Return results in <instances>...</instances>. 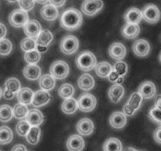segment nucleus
<instances>
[{
  "instance_id": "f257e3e1",
  "label": "nucleus",
  "mask_w": 161,
  "mask_h": 151,
  "mask_svg": "<svg viewBox=\"0 0 161 151\" xmlns=\"http://www.w3.org/2000/svg\"><path fill=\"white\" fill-rule=\"evenodd\" d=\"M83 23V16L80 10L75 8L66 9L60 17V25L67 31H74L81 27Z\"/></svg>"
},
{
  "instance_id": "f03ea898",
  "label": "nucleus",
  "mask_w": 161,
  "mask_h": 151,
  "mask_svg": "<svg viewBox=\"0 0 161 151\" xmlns=\"http://www.w3.org/2000/svg\"><path fill=\"white\" fill-rule=\"evenodd\" d=\"M75 64L81 70L90 71L94 69L97 64V58L92 52L86 50L77 56Z\"/></svg>"
},
{
  "instance_id": "7ed1b4c3",
  "label": "nucleus",
  "mask_w": 161,
  "mask_h": 151,
  "mask_svg": "<svg viewBox=\"0 0 161 151\" xmlns=\"http://www.w3.org/2000/svg\"><path fill=\"white\" fill-rule=\"evenodd\" d=\"M50 75L54 79L64 80L69 73V65L65 61L58 60L52 63L50 68Z\"/></svg>"
},
{
  "instance_id": "20e7f679",
  "label": "nucleus",
  "mask_w": 161,
  "mask_h": 151,
  "mask_svg": "<svg viewBox=\"0 0 161 151\" xmlns=\"http://www.w3.org/2000/svg\"><path fill=\"white\" fill-rule=\"evenodd\" d=\"M80 42L75 36L69 35L62 38L60 43V48L64 54L70 55L75 53L79 48Z\"/></svg>"
},
{
  "instance_id": "39448f33",
  "label": "nucleus",
  "mask_w": 161,
  "mask_h": 151,
  "mask_svg": "<svg viewBox=\"0 0 161 151\" xmlns=\"http://www.w3.org/2000/svg\"><path fill=\"white\" fill-rule=\"evenodd\" d=\"M77 105H78V109L82 112L84 113H88L91 112L95 108L97 105V99L95 96L90 93L83 94L80 96L77 100Z\"/></svg>"
},
{
  "instance_id": "423d86ee",
  "label": "nucleus",
  "mask_w": 161,
  "mask_h": 151,
  "mask_svg": "<svg viewBox=\"0 0 161 151\" xmlns=\"http://www.w3.org/2000/svg\"><path fill=\"white\" fill-rule=\"evenodd\" d=\"M29 20L28 14L20 9H14L9 16V22L12 26L15 28L24 27L25 24Z\"/></svg>"
},
{
  "instance_id": "0eeeda50",
  "label": "nucleus",
  "mask_w": 161,
  "mask_h": 151,
  "mask_svg": "<svg viewBox=\"0 0 161 151\" xmlns=\"http://www.w3.org/2000/svg\"><path fill=\"white\" fill-rule=\"evenodd\" d=\"M142 13V19H144L147 23L155 24L159 21L160 18V9L158 6L154 4H148L145 6Z\"/></svg>"
},
{
  "instance_id": "6e6552de",
  "label": "nucleus",
  "mask_w": 161,
  "mask_h": 151,
  "mask_svg": "<svg viewBox=\"0 0 161 151\" xmlns=\"http://www.w3.org/2000/svg\"><path fill=\"white\" fill-rule=\"evenodd\" d=\"M104 3L102 1L97 0H86L82 3L81 9L82 12L86 16H94L97 14L99 11L102 9Z\"/></svg>"
},
{
  "instance_id": "1a4fd4ad",
  "label": "nucleus",
  "mask_w": 161,
  "mask_h": 151,
  "mask_svg": "<svg viewBox=\"0 0 161 151\" xmlns=\"http://www.w3.org/2000/svg\"><path fill=\"white\" fill-rule=\"evenodd\" d=\"M133 51L136 56L140 58H145L148 56L150 52L151 47L149 42L146 39H138L133 44Z\"/></svg>"
},
{
  "instance_id": "9d476101",
  "label": "nucleus",
  "mask_w": 161,
  "mask_h": 151,
  "mask_svg": "<svg viewBox=\"0 0 161 151\" xmlns=\"http://www.w3.org/2000/svg\"><path fill=\"white\" fill-rule=\"evenodd\" d=\"M108 54L114 60L121 61L127 54V48L122 42H113L108 48Z\"/></svg>"
},
{
  "instance_id": "9b49d317",
  "label": "nucleus",
  "mask_w": 161,
  "mask_h": 151,
  "mask_svg": "<svg viewBox=\"0 0 161 151\" xmlns=\"http://www.w3.org/2000/svg\"><path fill=\"white\" fill-rule=\"evenodd\" d=\"M24 31L28 38L36 39L39 32L42 31V28L38 20H29L24 26Z\"/></svg>"
},
{
  "instance_id": "f8f14e48",
  "label": "nucleus",
  "mask_w": 161,
  "mask_h": 151,
  "mask_svg": "<svg viewBox=\"0 0 161 151\" xmlns=\"http://www.w3.org/2000/svg\"><path fill=\"white\" fill-rule=\"evenodd\" d=\"M66 146L69 151H82L85 147V142L80 135H72L68 138Z\"/></svg>"
},
{
  "instance_id": "ddd939ff",
  "label": "nucleus",
  "mask_w": 161,
  "mask_h": 151,
  "mask_svg": "<svg viewBox=\"0 0 161 151\" xmlns=\"http://www.w3.org/2000/svg\"><path fill=\"white\" fill-rule=\"evenodd\" d=\"M157 88L155 84L151 81H145L139 86L138 94L142 96V98H152L156 95Z\"/></svg>"
},
{
  "instance_id": "4468645a",
  "label": "nucleus",
  "mask_w": 161,
  "mask_h": 151,
  "mask_svg": "<svg viewBox=\"0 0 161 151\" xmlns=\"http://www.w3.org/2000/svg\"><path fill=\"white\" fill-rule=\"evenodd\" d=\"M25 120L29 124L31 127H39L43 123L44 116L42 112L36 109H33L28 111Z\"/></svg>"
},
{
  "instance_id": "2eb2a0df",
  "label": "nucleus",
  "mask_w": 161,
  "mask_h": 151,
  "mask_svg": "<svg viewBox=\"0 0 161 151\" xmlns=\"http://www.w3.org/2000/svg\"><path fill=\"white\" fill-rule=\"evenodd\" d=\"M77 131L81 135L87 136L94 131V125L93 121L89 118H82L76 124Z\"/></svg>"
},
{
  "instance_id": "dca6fc26",
  "label": "nucleus",
  "mask_w": 161,
  "mask_h": 151,
  "mask_svg": "<svg viewBox=\"0 0 161 151\" xmlns=\"http://www.w3.org/2000/svg\"><path fill=\"white\" fill-rule=\"evenodd\" d=\"M124 19L127 24L138 25L142 20V13L136 7H131L126 11L124 14Z\"/></svg>"
},
{
  "instance_id": "f3484780",
  "label": "nucleus",
  "mask_w": 161,
  "mask_h": 151,
  "mask_svg": "<svg viewBox=\"0 0 161 151\" xmlns=\"http://www.w3.org/2000/svg\"><path fill=\"white\" fill-rule=\"evenodd\" d=\"M50 100H51V95L50 94V93L39 90L34 93L31 104L35 107H42L48 104Z\"/></svg>"
},
{
  "instance_id": "a211bd4d",
  "label": "nucleus",
  "mask_w": 161,
  "mask_h": 151,
  "mask_svg": "<svg viewBox=\"0 0 161 151\" xmlns=\"http://www.w3.org/2000/svg\"><path fill=\"white\" fill-rule=\"evenodd\" d=\"M125 89L121 84H113L108 91V95L110 101L113 103H118L124 97Z\"/></svg>"
},
{
  "instance_id": "6ab92c4d",
  "label": "nucleus",
  "mask_w": 161,
  "mask_h": 151,
  "mask_svg": "<svg viewBox=\"0 0 161 151\" xmlns=\"http://www.w3.org/2000/svg\"><path fill=\"white\" fill-rule=\"evenodd\" d=\"M109 124L113 128H123L127 124V116L122 112H114L109 117Z\"/></svg>"
},
{
  "instance_id": "aec40b11",
  "label": "nucleus",
  "mask_w": 161,
  "mask_h": 151,
  "mask_svg": "<svg viewBox=\"0 0 161 151\" xmlns=\"http://www.w3.org/2000/svg\"><path fill=\"white\" fill-rule=\"evenodd\" d=\"M40 14L44 20L52 21V20H54L58 18V10L57 7H55L49 3L48 4H46L42 6L40 10Z\"/></svg>"
},
{
  "instance_id": "412c9836",
  "label": "nucleus",
  "mask_w": 161,
  "mask_h": 151,
  "mask_svg": "<svg viewBox=\"0 0 161 151\" xmlns=\"http://www.w3.org/2000/svg\"><path fill=\"white\" fill-rule=\"evenodd\" d=\"M77 85L83 91H90L93 89L95 86V80L94 78L89 73L83 74L78 79Z\"/></svg>"
},
{
  "instance_id": "4be33fe9",
  "label": "nucleus",
  "mask_w": 161,
  "mask_h": 151,
  "mask_svg": "<svg viewBox=\"0 0 161 151\" xmlns=\"http://www.w3.org/2000/svg\"><path fill=\"white\" fill-rule=\"evenodd\" d=\"M23 74L29 80H36L40 78L42 71L37 64H28L23 69Z\"/></svg>"
},
{
  "instance_id": "5701e85b",
  "label": "nucleus",
  "mask_w": 161,
  "mask_h": 151,
  "mask_svg": "<svg viewBox=\"0 0 161 151\" xmlns=\"http://www.w3.org/2000/svg\"><path fill=\"white\" fill-rule=\"evenodd\" d=\"M33 95H34V92L32 90L28 87H23L20 88V91L17 92V100L19 101V103L28 105L31 104Z\"/></svg>"
},
{
  "instance_id": "b1692460",
  "label": "nucleus",
  "mask_w": 161,
  "mask_h": 151,
  "mask_svg": "<svg viewBox=\"0 0 161 151\" xmlns=\"http://www.w3.org/2000/svg\"><path fill=\"white\" fill-rule=\"evenodd\" d=\"M53 35L50 30L45 29L42 30L38 35L36 39H35L36 44L39 46H43V47H48L49 44L53 41Z\"/></svg>"
},
{
  "instance_id": "393cba45",
  "label": "nucleus",
  "mask_w": 161,
  "mask_h": 151,
  "mask_svg": "<svg viewBox=\"0 0 161 151\" xmlns=\"http://www.w3.org/2000/svg\"><path fill=\"white\" fill-rule=\"evenodd\" d=\"M121 33L122 36L127 39H134L139 35L140 27L138 25L127 24L122 28Z\"/></svg>"
},
{
  "instance_id": "a878e982",
  "label": "nucleus",
  "mask_w": 161,
  "mask_h": 151,
  "mask_svg": "<svg viewBox=\"0 0 161 151\" xmlns=\"http://www.w3.org/2000/svg\"><path fill=\"white\" fill-rule=\"evenodd\" d=\"M94 69H95V72L97 76L106 78L113 71V66L108 61H101V62L97 63Z\"/></svg>"
},
{
  "instance_id": "bb28decb",
  "label": "nucleus",
  "mask_w": 161,
  "mask_h": 151,
  "mask_svg": "<svg viewBox=\"0 0 161 151\" xmlns=\"http://www.w3.org/2000/svg\"><path fill=\"white\" fill-rule=\"evenodd\" d=\"M39 83L41 90L47 91V92L54 88L55 85H56L55 79L50 74H45V75L40 76Z\"/></svg>"
},
{
  "instance_id": "cd10ccee",
  "label": "nucleus",
  "mask_w": 161,
  "mask_h": 151,
  "mask_svg": "<svg viewBox=\"0 0 161 151\" xmlns=\"http://www.w3.org/2000/svg\"><path fill=\"white\" fill-rule=\"evenodd\" d=\"M78 109V105H77V100L73 98L64 99L61 105V110L64 113L68 115L73 114Z\"/></svg>"
},
{
  "instance_id": "c85d7f7f",
  "label": "nucleus",
  "mask_w": 161,
  "mask_h": 151,
  "mask_svg": "<svg viewBox=\"0 0 161 151\" xmlns=\"http://www.w3.org/2000/svg\"><path fill=\"white\" fill-rule=\"evenodd\" d=\"M104 151H122L123 145L116 138H109L103 145Z\"/></svg>"
},
{
  "instance_id": "c756f323",
  "label": "nucleus",
  "mask_w": 161,
  "mask_h": 151,
  "mask_svg": "<svg viewBox=\"0 0 161 151\" xmlns=\"http://www.w3.org/2000/svg\"><path fill=\"white\" fill-rule=\"evenodd\" d=\"M41 129L39 127H31L26 135V140L30 145H36L40 140Z\"/></svg>"
},
{
  "instance_id": "7c9ffc66",
  "label": "nucleus",
  "mask_w": 161,
  "mask_h": 151,
  "mask_svg": "<svg viewBox=\"0 0 161 151\" xmlns=\"http://www.w3.org/2000/svg\"><path fill=\"white\" fill-rule=\"evenodd\" d=\"M126 104H127L133 111L136 112L137 110L139 109L142 104V96L138 94V92H134L130 94V96L129 97L128 101H127V102Z\"/></svg>"
},
{
  "instance_id": "2f4dec72",
  "label": "nucleus",
  "mask_w": 161,
  "mask_h": 151,
  "mask_svg": "<svg viewBox=\"0 0 161 151\" xmlns=\"http://www.w3.org/2000/svg\"><path fill=\"white\" fill-rule=\"evenodd\" d=\"M14 138V134L8 126L0 127V145H6L10 143Z\"/></svg>"
},
{
  "instance_id": "473e14b6",
  "label": "nucleus",
  "mask_w": 161,
  "mask_h": 151,
  "mask_svg": "<svg viewBox=\"0 0 161 151\" xmlns=\"http://www.w3.org/2000/svg\"><path fill=\"white\" fill-rule=\"evenodd\" d=\"M75 94V87L71 83H63L58 89V94L64 99L70 98Z\"/></svg>"
},
{
  "instance_id": "72a5a7b5",
  "label": "nucleus",
  "mask_w": 161,
  "mask_h": 151,
  "mask_svg": "<svg viewBox=\"0 0 161 151\" xmlns=\"http://www.w3.org/2000/svg\"><path fill=\"white\" fill-rule=\"evenodd\" d=\"M20 88H21V85H20V80L15 77H11L8 79L5 83V90L14 94L18 92Z\"/></svg>"
},
{
  "instance_id": "f704fd0d",
  "label": "nucleus",
  "mask_w": 161,
  "mask_h": 151,
  "mask_svg": "<svg viewBox=\"0 0 161 151\" xmlns=\"http://www.w3.org/2000/svg\"><path fill=\"white\" fill-rule=\"evenodd\" d=\"M28 111H29V109H28L27 105H22L20 103H17L13 108V115L17 119L22 120L26 117Z\"/></svg>"
},
{
  "instance_id": "c9c22d12",
  "label": "nucleus",
  "mask_w": 161,
  "mask_h": 151,
  "mask_svg": "<svg viewBox=\"0 0 161 151\" xmlns=\"http://www.w3.org/2000/svg\"><path fill=\"white\" fill-rule=\"evenodd\" d=\"M13 108L9 105H0V121L8 122L13 118Z\"/></svg>"
},
{
  "instance_id": "e433bc0d",
  "label": "nucleus",
  "mask_w": 161,
  "mask_h": 151,
  "mask_svg": "<svg viewBox=\"0 0 161 151\" xmlns=\"http://www.w3.org/2000/svg\"><path fill=\"white\" fill-rule=\"evenodd\" d=\"M113 70L119 76V77L124 78V76L128 72V65L127 63L124 61H117L115 63L114 66L113 67Z\"/></svg>"
},
{
  "instance_id": "4c0bfd02",
  "label": "nucleus",
  "mask_w": 161,
  "mask_h": 151,
  "mask_svg": "<svg viewBox=\"0 0 161 151\" xmlns=\"http://www.w3.org/2000/svg\"><path fill=\"white\" fill-rule=\"evenodd\" d=\"M41 59V53L36 50H31V51L26 52L25 53V60L28 64H36Z\"/></svg>"
},
{
  "instance_id": "58836bf2",
  "label": "nucleus",
  "mask_w": 161,
  "mask_h": 151,
  "mask_svg": "<svg viewBox=\"0 0 161 151\" xmlns=\"http://www.w3.org/2000/svg\"><path fill=\"white\" fill-rule=\"evenodd\" d=\"M13 50V44L10 40L3 39L0 40V56H6L11 53Z\"/></svg>"
},
{
  "instance_id": "ea45409f",
  "label": "nucleus",
  "mask_w": 161,
  "mask_h": 151,
  "mask_svg": "<svg viewBox=\"0 0 161 151\" xmlns=\"http://www.w3.org/2000/svg\"><path fill=\"white\" fill-rule=\"evenodd\" d=\"M36 45L37 44H36V40L34 39H31V38H25L20 42V48L25 53L36 50Z\"/></svg>"
},
{
  "instance_id": "a19ab883",
  "label": "nucleus",
  "mask_w": 161,
  "mask_h": 151,
  "mask_svg": "<svg viewBox=\"0 0 161 151\" xmlns=\"http://www.w3.org/2000/svg\"><path fill=\"white\" fill-rule=\"evenodd\" d=\"M31 126L25 120H20L16 125V131L20 136H26Z\"/></svg>"
},
{
  "instance_id": "79ce46f5",
  "label": "nucleus",
  "mask_w": 161,
  "mask_h": 151,
  "mask_svg": "<svg viewBox=\"0 0 161 151\" xmlns=\"http://www.w3.org/2000/svg\"><path fill=\"white\" fill-rule=\"evenodd\" d=\"M160 109L157 108V107H153L152 109H150V111L149 112V117L152 120H153L154 122L158 123L159 124H160L161 119H160Z\"/></svg>"
},
{
  "instance_id": "37998d69",
  "label": "nucleus",
  "mask_w": 161,
  "mask_h": 151,
  "mask_svg": "<svg viewBox=\"0 0 161 151\" xmlns=\"http://www.w3.org/2000/svg\"><path fill=\"white\" fill-rule=\"evenodd\" d=\"M17 3L20 6V9L21 10L25 11V12H28V11L31 10V9L34 8L35 1H25V0H22V1H18Z\"/></svg>"
},
{
  "instance_id": "c03bdc74",
  "label": "nucleus",
  "mask_w": 161,
  "mask_h": 151,
  "mask_svg": "<svg viewBox=\"0 0 161 151\" xmlns=\"http://www.w3.org/2000/svg\"><path fill=\"white\" fill-rule=\"evenodd\" d=\"M108 79L110 82H112V83H115V82H117V80L119 79V76L113 70L111 72V73L108 75Z\"/></svg>"
},
{
  "instance_id": "a18cd8bd",
  "label": "nucleus",
  "mask_w": 161,
  "mask_h": 151,
  "mask_svg": "<svg viewBox=\"0 0 161 151\" xmlns=\"http://www.w3.org/2000/svg\"><path fill=\"white\" fill-rule=\"evenodd\" d=\"M160 133H161V128H160V126H159L158 128L155 131V133H154V139H155V141L157 142L158 144H160L161 143Z\"/></svg>"
},
{
  "instance_id": "49530a36",
  "label": "nucleus",
  "mask_w": 161,
  "mask_h": 151,
  "mask_svg": "<svg viewBox=\"0 0 161 151\" xmlns=\"http://www.w3.org/2000/svg\"><path fill=\"white\" fill-rule=\"evenodd\" d=\"M6 27L3 24L0 23V40L5 39V36L6 35Z\"/></svg>"
},
{
  "instance_id": "de8ad7c7",
  "label": "nucleus",
  "mask_w": 161,
  "mask_h": 151,
  "mask_svg": "<svg viewBox=\"0 0 161 151\" xmlns=\"http://www.w3.org/2000/svg\"><path fill=\"white\" fill-rule=\"evenodd\" d=\"M14 95H15V94L9 92V91H6V90L5 89H4V92H3V96L4 97L5 99H6V100H10V99L14 98Z\"/></svg>"
},
{
  "instance_id": "09e8293b",
  "label": "nucleus",
  "mask_w": 161,
  "mask_h": 151,
  "mask_svg": "<svg viewBox=\"0 0 161 151\" xmlns=\"http://www.w3.org/2000/svg\"><path fill=\"white\" fill-rule=\"evenodd\" d=\"M11 151H27V148L23 144H17L13 147Z\"/></svg>"
},
{
  "instance_id": "8fccbe9b",
  "label": "nucleus",
  "mask_w": 161,
  "mask_h": 151,
  "mask_svg": "<svg viewBox=\"0 0 161 151\" xmlns=\"http://www.w3.org/2000/svg\"><path fill=\"white\" fill-rule=\"evenodd\" d=\"M49 3L51 5H53V6H55V7H57V6L61 7V6H63L65 4L66 2L63 0V1H49Z\"/></svg>"
},
{
  "instance_id": "3c124183",
  "label": "nucleus",
  "mask_w": 161,
  "mask_h": 151,
  "mask_svg": "<svg viewBox=\"0 0 161 151\" xmlns=\"http://www.w3.org/2000/svg\"><path fill=\"white\" fill-rule=\"evenodd\" d=\"M36 50H37L39 53H45V52H47V50H48V47H43V46L36 45Z\"/></svg>"
},
{
  "instance_id": "603ef678",
  "label": "nucleus",
  "mask_w": 161,
  "mask_h": 151,
  "mask_svg": "<svg viewBox=\"0 0 161 151\" xmlns=\"http://www.w3.org/2000/svg\"><path fill=\"white\" fill-rule=\"evenodd\" d=\"M160 103H161V97L160 94H159V95H157V98H156V102H155L156 107L160 109Z\"/></svg>"
},
{
  "instance_id": "864d4df0",
  "label": "nucleus",
  "mask_w": 161,
  "mask_h": 151,
  "mask_svg": "<svg viewBox=\"0 0 161 151\" xmlns=\"http://www.w3.org/2000/svg\"><path fill=\"white\" fill-rule=\"evenodd\" d=\"M124 151H137L136 149H135L134 148H131V147H128V148H126L125 149H124Z\"/></svg>"
},
{
  "instance_id": "5fc2aeb1",
  "label": "nucleus",
  "mask_w": 161,
  "mask_h": 151,
  "mask_svg": "<svg viewBox=\"0 0 161 151\" xmlns=\"http://www.w3.org/2000/svg\"><path fill=\"white\" fill-rule=\"evenodd\" d=\"M2 96H3V90H2V88L0 87V98H2Z\"/></svg>"
},
{
  "instance_id": "6e6d98bb",
  "label": "nucleus",
  "mask_w": 161,
  "mask_h": 151,
  "mask_svg": "<svg viewBox=\"0 0 161 151\" xmlns=\"http://www.w3.org/2000/svg\"><path fill=\"white\" fill-rule=\"evenodd\" d=\"M0 151H1V150H0Z\"/></svg>"
}]
</instances>
